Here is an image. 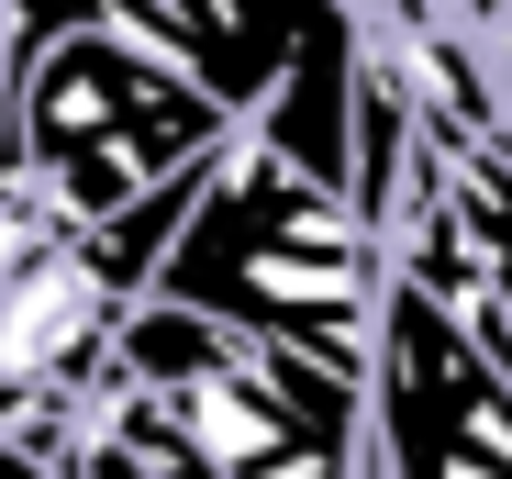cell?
<instances>
[{
	"mask_svg": "<svg viewBox=\"0 0 512 479\" xmlns=\"http://www.w3.org/2000/svg\"><path fill=\"white\" fill-rule=\"evenodd\" d=\"M156 301L201 312V324H223V335L301 346L323 368L368 379L379 312H390V246L357 212V190L312 179L301 156H279L245 123L212 156L179 246H167V268H156Z\"/></svg>",
	"mask_w": 512,
	"mask_h": 479,
	"instance_id": "1",
	"label": "cell"
},
{
	"mask_svg": "<svg viewBox=\"0 0 512 479\" xmlns=\"http://www.w3.org/2000/svg\"><path fill=\"white\" fill-rule=\"evenodd\" d=\"M234 134H245V112L190 56H167L123 23H90L45 56H12V156H0V179L34 190L67 234H101V223L145 212L156 190L201 179Z\"/></svg>",
	"mask_w": 512,
	"mask_h": 479,
	"instance_id": "3",
	"label": "cell"
},
{
	"mask_svg": "<svg viewBox=\"0 0 512 479\" xmlns=\"http://www.w3.org/2000/svg\"><path fill=\"white\" fill-rule=\"evenodd\" d=\"M101 424L179 446L212 479H368V379L323 368L301 346L223 335L156 290L112 335Z\"/></svg>",
	"mask_w": 512,
	"mask_h": 479,
	"instance_id": "2",
	"label": "cell"
},
{
	"mask_svg": "<svg viewBox=\"0 0 512 479\" xmlns=\"http://www.w3.org/2000/svg\"><path fill=\"white\" fill-rule=\"evenodd\" d=\"M379 246H390L401 290H423L490 357H512V145L501 156H457V145H435L412 123L401 190L379 212Z\"/></svg>",
	"mask_w": 512,
	"mask_h": 479,
	"instance_id": "5",
	"label": "cell"
},
{
	"mask_svg": "<svg viewBox=\"0 0 512 479\" xmlns=\"http://www.w3.org/2000/svg\"><path fill=\"white\" fill-rule=\"evenodd\" d=\"M368 479H512V357L401 279L368 357Z\"/></svg>",
	"mask_w": 512,
	"mask_h": 479,
	"instance_id": "4",
	"label": "cell"
},
{
	"mask_svg": "<svg viewBox=\"0 0 512 479\" xmlns=\"http://www.w3.org/2000/svg\"><path fill=\"white\" fill-rule=\"evenodd\" d=\"M457 12H468L479 34H512V0H457Z\"/></svg>",
	"mask_w": 512,
	"mask_h": 479,
	"instance_id": "6",
	"label": "cell"
}]
</instances>
